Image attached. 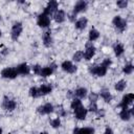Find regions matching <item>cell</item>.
<instances>
[{"mask_svg": "<svg viewBox=\"0 0 134 134\" xmlns=\"http://www.w3.org/2000/svg\"><path fill=\"white\" fill-rule=\"evenodd\" d=\"M133 70H134V66H133L132 64H127V65H125L124 68H122V72H124L125 74H131V73L133 72Z\"/></svg>", "mask_w": 134, "mask_h": 134, "instance_id": "28", "label": "cell"}, {"mask_svg": "<svg viewBox=\"0 0 134 134\" xmlns=\"http://www.w3.org/2000/svg\"><path fill=\"white\" fill-rule=\"evenodd\" d=\"M113 50H114V53H115V55H116V57H120V55L124 53L125 48H124V45H122V44L117 43V44H115V45H114Z\"/></svg>", "mask_w": 134, "mask_h": 134, "instance_id": "22", "label": "cell"}, {"mask_svg": "<svg viewBox=\"0 0 134 134\" xmlns=\"http://www.w3.org/2000/svg\"><path fill=\"white\" fill-rule=\"evenodd\" d=\"M102 64H104L106 67H110V65L112 64V61H111L110 59H108V58H107V59H105V60L102 62Z\"/></svg>", "mask_w": 134, "mask_h": 134, "instance_id": "36", "label": "cell"}, {"mask_svg": "<svg viewBox=\"0 0 134 134\" xmlns=\"http://www.w3.org/2000/svg\"><path fill=\"white\" fill-rule=\"evenodd\" d=\"M88 98H89L90 103H96V100H97V98H98V94L95 93V92H91V93L89 94Z\"/></svg>", "mask_w": 134, "mask_h": 134, "instance_id": "32", "label": "cell"}, {"mask_svg": "<svg viewBox=\"0 0 134 134\" xmlns=\"http://www.w3.org/2000/svg\"><path fill=\"white\" fill-rule=\"evenodd\" d=\"M82 59H84V52L82 50H79V51H75V53L73 54L72 57V60L74 62H81Z\"/></svg>", "mask_w": 134, "mask_h": 134, "instance_id": "27", "label": "cell"}, {"mask_svg": "<svg viewBox=\"0 0 134 134\" xmlns=\"http://www.w3.org/2000/svg\"><path fill=\"white\" fill-rule=\"evenodd\" d=\"M53 19L57 23H63L66 19V14L64 10L62 9H58L54 14H53Z\"/></svg>", "mask_w": 134, "mask_h": 134, "instance_id": "14", "label": "cell"}, {"mask_svg": "<svg viewBox=\"0 0 134 134\" xmlns=\"http://www.w3.org/2000/svg\"><path fill=\"white\" fill-rule=\"evenodd\" d=\"M0 37H1V30H0Z\"/></svg>", "mask_w": 134, "mask_h": 134, "instance_id": "43", "label": "cell"}, {"mask_svg": "<svg viewBox=\"0 0 134 134\" xmlns=\"http://www.w3.org/2000/svg\"><path fill=\"white\" fill-rule=\"evenodd\" d=\"M53 106H52V104H50V103H46V104H44V105H42V106H40V107H38V109H37V111L40 113V114H50V113H52L53 112Z\"/></svg>", "mask_w": 134, "mask_h": 134, "instance_id": "11", "label": "cell"}, {"mask_svg": "<svg viewBox=\"0 0 134 134\" xmlns=\"http://www.w3.org/2000/svg\"><path fill=\"white\" fill-rule=\"evenodd\" d=\"M72 134H80V128H74L72 131Z\"/></svg>", "mask_w": 134, "mask_h": 134, "instance_id": "40", "label": "cell"}, {"mask_svg": "<svg viewBox=\"0 0 134 134\" xmlns=\"http://www.w3.org/2000/svg\"><path fill=\"white\" fill-rule=\"evenodd\" d=\"M16 69H17L18 74H23V75H27V74L29 73V71H30V69H29V67H28V65H27L26 63L19 64V65L16 67Z\"/></svg>", "mask_w": 134, "mask_h": 134, "instance_id": "15", "label": "cell"}, {"mask_svg": "<svg viewBox=\"0 0 134 134\" xmlns=\"http://www.w3.org/2000/svg\"><path fill=\"white\" fill-rule=\"evenodd\" d=\"M88 37H89V41L90 42H93V41H95V40H97L99 38V31L96 30V29H94V28H92V29H90Z\"/></svg>", "mask_w": 134, "mask_h": 134, "instance_id": "23", "label": "cell"}, {"mask_svg": "<svg viewBox=\"0 0 134 134\" xmlns=\"http://www.w3.org/2000/svg\"><path fill=\"white\" fill-rule=\"evenodd\" d=\"M53 72V69L50 67V66H47V67H43L41 69V72H40V75L43 76V77H46V76H49L51 75Z\"/></svg>", "mask_w": 134, "mask_h": 134, "instance_id": "24", "label": "cell"}, {"mask_svg": "<svg viewBox=\"0 0 134 134\" xmlns=\"http://www.w3.org/2000/svg\"><path fill=\"white\" fill-rule=\"evenodd\" d=\"M58 114H59V116H65L66 115V112H65V110L63 109L62 106H60V109L58 110Z\"/></svg>", "mask_w": 134, "mask_h": 134, "instance_id": "37", "label": "cell"}, {"mask_svg": "<svg viewBox=\"0 0 134 134\" xmlns=\"http://www.w3.org/2000/svg\"><path fill=\"white\" fill-rule=\"evenodd\" d=\"M40 134H48V133H47V132H41Z\"/></svg>", "mask_w": 134, "mask_h": 134, "instance_id": "42", "label": "cell"}, {"mask_svg": "<svg viewBox=\"0 0 134 134\" xmlns=\"http://www.w3.org/2000/svg\"><path fill=\"white\" fill-rule=\"evenodd\" d=\"M108 67H106L104 64L100 63V65H91L89 67V72L93 75H97V76H105L107 73Z\"/></svg>", "mask_w": 134, "mask_h": 134, "instance_id": "1", "label": "cell"}, {"mask_svg": "<svg viewBox=\"0 0 134 134\" xmlns=\"http://www.w3.org/2000/svg\"><path fill=\"white\" fill-rule=\"evenodd\" d=\"M2 132H3V130H2V128L0 127V134H2Z\"/></svg>", "mask_w": 134, "mask_h": 134, "instance_id": "41", "label": "cell"}, {"mask_svg": "<svg viewBox=\"0 0 134 134\" xmlns=\"http://www.w3.org/2000/svg\"><path fill=\"white\" fill-rule=\"evenodd\" d=\"M104 134H114V133H113V130H112L111 128L107 127L106 130H105V132H104Z\"/></svg>", "mask_w": 134, "mask_h": 134, "instance_id": "38", "label": "cell"}, {"mask_svg": "<svg viewBox=\"0 0 134 134\" xmlns=\"http://www.w3.org/2000/svg\"><path fill=\"white\" fill-rule=\"evenodd\" d=\"M23 30V25L21 22H16L14 23L13 27H12V30H10V37L13 39V41H17L21 35Z\"/></svg>", "mask_w": 134, "mask_h": 134, "instance_id": "2", "label": "cell"}, {"mask_svg": "<svg viewBox=\"0 0 134 134\" xmlns=\"http://www.w3.org/2000/svg\"><path fill=\"white\" fill-rule=\"evenodd\" d=\"M43 44L46 47H50L52 44V38H51V31L50 30H46L43 34Z\"/></svg>", "mask_w": 134, "mask_h": 134, "instance_id": "17", "label": "cell"}, {"mask_svg": "<svg viewBox=\"0 0 134 134\" xmlns=\"http://www.w3.org/2000/svg\"><path fill=\"white\" fill-rule=\"evenodd\" d=\"M58 6H59V4H58L57 1H54V0H50V1L48 2L47 6L44 8L43 14H45V15H47V16L49 17L50 15L54 14V13L58 10Z\"/></svg>", "mask_w": 134, "mask_h": 134, "instance_id": "5", "label": "cell"}, {"mask_svg": "<svg viewBox=\"0 0 134 134\" xmlns=\"http://www.w3.org/2000/svg\"><path fill=\"white\" fill-rule=\"evenodd\" d=\"M87 110H88V111H90V112H94V113H96V112H97V110H98L96 103H90V106H89V108H88Z\"/></svg>", "mask_w": 134, "mask_h": 134, "instance_id": "33", "label": "cell"}, {"mask_svg": "<svg viewBox=\"0 0 134 134\" xmlns=\"http://www.w3.org/2000/svg\"><path fill=\"white\" fill-rule=\"evenodd\" d=\"M41 69H42V67H41L39 64H36V65L32 66V71H34V73H36V74H39V75H40Z\"/></svg>", "mask_w": 134, "mask_h": 134, "instance_id": "35", "label": "cell"}, {"mask_svg": "<svg viewBox=\"0 0 134 134\" xmlns=\"http://www.w3.org/2000/svg\"><path fill=\"white\" fill-rule=\"evenodd\" d=\"M96 113H97L100 117H103V116L105 115V111H104V110H100V111H99V110H97V112H96Z\"/></svg>", "mask_w": 134, "mask_h": 134, "instance_id": "39", "label": "cell"}, {"mask_svg": "<svg viewBox=\"0 0 134 134\" xmlns=\"http://www.w3.org/2000/svg\"><path fill=\"white\" fill-rule=\"evenodd\" d=\"M0 20H1V16H0Z\"/></svg>", "mask_w": 134, "mask_h": 134, "instance_id": "44", "label": "cell"}, {"mask_svg": "<svg viewBox=\"0 0 134 134\" xmlns=\"http://www.w3.org/2000/svg\"><path fill=\"white\" fill-rule=\"evenodd\" d=\"M73 94L76 96V98H84L87 96V89L84 87H80L77 89H75V91L73 92Z\"/></svg>", "mask_w": 134, "mask_h": 134, "instance_id": "21", "label": "cell"}, {"mask_svg": "<svg viewBox=\"0 0 134 134\" xmlns=\"http://www.w3.org/2000/svg\"><path fill=\"white\" fill-rule=\"evenodd\" d=\"M80 134H94V129L90 127L80 128Z\"/></svg>", "mask_w": 134, "mask_h": 134, "instance_id": "29", "label": "cell"}, {"mask_svg": "<svg viewBox=\"0 0 134 134\" xmlns=\"http://www.w3.org/2000/svg\"><path fill=\"white\" fill-rule=\"evenodd\" d=\"M17 75H18V72H17L16 67H6V68L2 69V71H1V76L3 79L13 80V79L17 77Z\"/></svg>", "mask_w": 134, "mask_h": 134, "instance_id": "4", "label": "cell"}, {"mask_svg": "<svg viewBox=\"0 0 134 134\" xmlns=\"http://www.w3.org/2000/svg\"><path fill=\"white\" fill-rule=\"evenodd\" d=\"M51 91H52V87H51L50 85H41V86L39 87V93H40V96L47 95V94H49Z\"/></svg>", "mask_w": 134, "mask_h": 134, "instance_id": "19", "label": "cell"}, {"mask_svg": "<svg viewBox=\"0 0 134 134\" xmlns=\"http://www.w3.org/2000/svg\"><path fill=\"white\" fill-rule=\"evenodd\" d=\"M81 106H83V105H82V100H81L80 98H73L72 102H71V104H70V107H71V109H72L73 111H74L75 109L80 108Z\"/></svg>", "mask_w": 134, "mask_h": 134, "instance_id": "26", "label": "cell"}, {"mask_svg": "<svg viewBox=\"0 0 134 134\" xmlns=\"http://www.w3.org/2000/svg\"><path fill=\"white\" fill-rule=\"evenodd\" d=\"M50 125H51V127L54 128V129L60 128V127H61V119H60V117H57V118L51 119V120H50Z\"/></svg>", "mask_w": 134, "mask_h": 134, "instance_id": "31", "label": "cell"}, {"mask_svg": "<svg viewBox=\"0 0 134 134\" xmlns=\"http://www.w3.org/2000/svg\"><path fill=\"white\" fill-rule=\"evenodd\" d=\"M126 87H127V82H126L125 80H120V81H118V82L115 84V86H114L115 90H116V91H119V92L124 91V90L126 89Z\"/></svg>", "mask_w": 134, "mask_h": 134, "instance_id": "25", "label": "cell"}, {"mask_svg": "<svg viewBox=\"0 0 134 134\" xmlns=\"http://www.w3.org/2000/svg\"><path fill=\"white\" fill-rule=\"evenodd\" d=\"M116 5L119 7V8H126L127 5H128V1L127 0H119L116 2Z\"/></svg>", "mask_w": 134, "mask_h": 134, "instance_id": "34", "label": "cell"}, {"mask_svg": "<svg viewBox=\"0 0 134 134\" xmlns=\"http://www.w3.org/2000/svg\"><path fill=\"white\" fill-rule=\"evenodd\" d=\"M83 52H84V59H85V60L89 61V60L92 59V57H93L94 53H95V47L93 46L92 42L86 44V49H85V51H83Z\"/></svg>", "mask_w": 134, "mask_h": 134, "instance_id": "7", "label": "cell"}, {"mask_svg": "<svg viewBox=\"0 0 134 134\" xmlns=\"http://www.w3.org/2000/svg\"><path fill=\"white\" fill-rule=\"evenodd\" d=\"M112 23H113L114 27L120 32L124 31L126 29V27H127V21L124 18H121L120 16H115L113 18V20H112Z\"/></svg>", "mask_w": 134, "mask_h": 134, "instance_id": "3", "label": "cell"}, {"mask_svg": "<svg viewBox=\"0 0 134 134\" xmlns=\"http://www.w3.org/2000/svg\"><path fill=\"white\" fill-rule=\"evenodd\" d=\"M87 5H88V3H87L86 1H84V0H80V1H77V2L75 3L74 7H73L72 14L76 16V14L82 13V12H85V10L87 9Z\"/></svg>", "mask_w": 134, "mask_h": 134, "instance_id": "10", "label": "cell"}, {"mask_svg": "<svg viewBox=\"0 0 134 134\" xmlns=\"http://www.w3.org/2000/svg\"><path fill=\"white\" fill-rule=\"evenodd\" d=\"M99 95L106 103H110L111 99H112V95H111V93L108 89H102L100 92H99Z\"/></svg>", "mask_w": 134, "mask_h": 134, "instance_id": "20", "label": "cell"}, {"mask_svg": "<svg viewBox=\"0 0 134 134\" xmlns=\"http://www.w3.org/2000/svg\"><path fill=\"white\" fill-rule=\"evenodd\" d=\"M133 100H134V94H133V93H127L126 95L122 96L121 102H120V104L118 105V107L121 108V109H122V108H128V106L131 105V104L133 103Z\"/></svg>", "mask_w": 134, "mask_h": 134, "instance_id": "8", "label": "cell"}, {"mask_svg": "<svg viewBox=\"0 0 134 134\" xmlns=\"http://www.w3.org/2000/svg\"><path fill=\"white\" fill-rule=\"evenodd\" d=\"M61 68L65 71V72H68V73H74L76 71V67L72 64L71 61H64L62 64H61Z\"/></svg>", "mask_w": 134, "mask_h": 134, "instance_id": "12", "label": "cell"}, {"mask_svg": "<svg viewBox=\"0 0 134 134\" xmlns=\"http://www.w3.org/2000/svg\"><path fill=\"white\" fill-rule=\"evenodd\" d=\"M87 24H88V20H87V18L82 17V18H80L79 20L75 21L74 26H75L76 29H79V30H83V29L87 26Z\"/></svg>", "mask_w": 134, "mask_h": 134, "instance_id": "16", "label": "cell"}, {"mask_svg": "<svg viewBox=\"0 0 134 134\" xmlns=\"http://www.w3.org/2000/svg\"><path fill=\"white\" fill-rule=\"evenodd\" d=\"M37 24L42 28H47L50 25V18L45 14H40L37 19Z\"/></svg>", "mask_w": 134, "mask_h": 134, "instance_id": "6", "label": "cell"}, {"mask_svg": "<svg viewBox=\"0 0 134 134\" xmlns=\"http://www.w3.org/2000/svg\"><path fill=\"white\" fill-rule=\"evenodd\" d=\"M131 116H132L131 109H129V108H122V109H121V111H120V113H119V117H120L122 120L128 121V120H130Z\"/></svg>", "mask_w": 134, "mask_h": 134, "instance_id": "18", "label": "cell"}, {"mask_svg": "<svg viewBox=\"0 0 134 134\" xmlns=\"http://www.w3.org/2000/svg\"><path fill=\"white\" fill-rule=\"evenodd\" d=\"M2 107L6 111H13V110L16 109L17 104H16V102L14 99H10L7 96H5L4 99H3V103H2Z\"/></svg>", "mask_w": 134, "mask_h": 134, "instance_id": "9", "label": "cell"}, {"mask_svg": "<svg viewBox=\"0 0 134 134\" xmlns=\"http://www.w3.org/2000/svg\"><path fill=\"white\" fill-rule=\"evenodd\" d=\"M8 134H10V133H8Z\"/></svg>", "mask_w": 134, "mask_h": 134, "instance_id": "45", "label": "cell"}, {"mask_svg": "<svg viewBox=\"0 0 134 134\" xmlns=\"http://www.w3.org/2000/svg\"><path fill=\"white\" fill-rule=\"evenodd\" d=\"M87 113H88V110L84 106H81L80 108L74 110V116H75V118H77L80 120L85 119L86 116H87Z\"/></svg>", "mask_w": 134, "mask_h": 134, "instance_id": "13", "label": "cell"}, {"mask_svg": "<svg viewBox=\"0 0 134 134\" xmlns=\"http://www.w3.org/2000/svg\"><path fill=\"white\" fill-rule=\"evenodd\" d=\"M29 95H30L31 97H34V98L39 97V96H40L39 88H37V87H31V88L29 89Z\"/></svg>", "mask_w": 134, "mask_h": 134, "instance_id": "30", "label": "cell"}]
</instances>
